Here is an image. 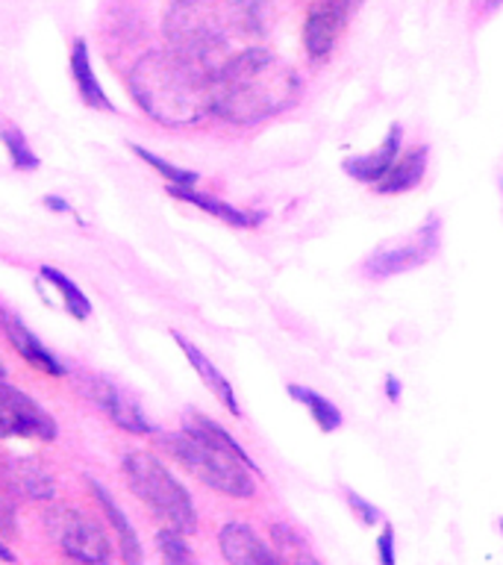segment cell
<instances>
[{
    "label": "cell",
    "instance_id": "6da1fadb",
    "mask_svg": "<svg viewBox=\"0 0 503 565\" xmlns=\"http://www.w3.org/2000/svg\"><path fill=\"white\" fill-rule=\"evenodd\" d=\"M212 115L221 121L250 127L286 113L303 95V79L291 65L265 47L229 53L210 77Z\"/></svg>",
    "mask_w": 503,
    "mask_h": 565
},
{
    "label": "cell",
    "instance_id": "7a4b0ae2",
    "mask_svg": "<svg viewBox=\"0 0 503 565\" xmlns=\"http://www.w3.org/2000/svg\"><path fill=\"white\" fill-rule=\"evenodd\" d=\"M159 445L189 475L197 477L203 486H210L212 492L238 498V501H247L256 494L254 475H259V466L218 422H212L206 415L189 413L183 430L162 433Z\"/></svg>",
    "mask_w": 503,
    "mask_h": 565
},
{
    "label": "cell",
    "instance_id": "3957f363",
    "mask_svg": "<svg viewBox=\"0 0 503 565\" xmlns=\"http://www.w3.org/2000/svg\"><path fill=\"white\" fill-rule=\"evenodd\" d=\"M130 95L162 127H192L212 115L210 74L171 47L145 53L132 65Z\"/></svg>",
    "mask_w": 503,
    "mask_h": 565
},
{
    "label": "cell",
    "instance_id": "277c9868",
    "mask_svg": "<svg viewBox=\"0 0 503 565\" xmlns=\"http://www.w3.org/2000/svg\"><path fill=\"white\" fill-rule=\"evenodd\" d=\"M229 15L221 12L215 0H174L165 12L168 47L180 53L183 60L212 71L229 56Z\"/></svg>",
    "mask_w": 503,
    "mask_h": 565
},
{
    "label": "cell",
    "instance_id": "5b68a950",
    "mask_svg": "<svg viewBox=\"0 0 503 565\" xmlns=\"http://www.w3.org/2000/svg\"><path fill=\"white\" fill-rule=\"evenodd\" d=\"M124 477L130 492L148 507L165 527H174L180 533H194L197 530V512L185 492V486L159 462L148 450H132L124 457Z\"/></svg>",
    "mask_w": 503,
    "mask_h": 565
},
{
    "label": "cell",
    "instance_id": "8992f818",
    "mask_svg": "<svg viewBox=\"0 0 503 565\" xmlns=\"http://www.w3.org/2000/svg\"><path fill=\"white\" fill-rule=\"evenodd\" d=\"M441 245V221L436 215L424 221L421 227L406 233L404 238L397 242H388V245H379L374 254L365 259L362 265V274L368 280H386V277H395V274H406L421 268L439 254Z\"/></svg>",
    "mask_w": 503,
    "mask_h": 565
},
{
    "label": "cell",
    "instance_id": "52a82bcc",
    "mask_svg": "<svg viewBox=\"0 0 503 565\" xmlns=\"http://www.w3.org/2000/svg\"><path fill=\"white\" fill-rule=\"evenodd\" d=\"M47 530H51L53 542L62 554L77 563H106L113 556V539L86 512L74 510V507H56L47 515Z\"/></svg>",
    "mask_w": 503,
    "mask_h": 565
},
{
    "label": "cell",
    "instance_id": "ba28073f",
    "mask_svg": "<svg viewBox=\"0 0 503 565\" xmlns=\"http://www.w3.org/2000/svg\"><path fill=\"white\" fill-rule=\"evenodd\" d=\"M0 436H21V439L51 441L56 439V422L47 409L35 404L21 388L9 386L0 377Z\"/></svg>",
    "mask_w": 503,
    "mask_h": 565
},
{
    "label": "cell",
    "instance_id": "9c48e42d",
    "mask_svg": "<svg viewBox=\"0 0 503 565\" xmlns=\"http://www.w3.org/2000/svg\"><path fill=\"white\" fill-rule=\"evenodd\" d=\"M351 12L339 0H315L303 18V51L309 62H324L333 53Z\"/></svg>",
    "mask_w": 503,
    "mask_h": 565
},
{
    "label": "cell",
    "instance_id": "30bf717a",
    "mask_svg": "<svg viewBox=\"0 0 503 565\" xmlns=\"http://www.w3.org/2000/svg\"><path fill=\"white\" fill-rule=\"evenodd\" d=\"M86 395L97 409H104L106 418H109L115 427H121V430L127 433H139V436H148V433L157 430V427L148 422V415L141 413L139 401H132L124 388H118L115 383H109V380L88 377Z\"/></svg>",
    "mask_w": 503,
    "mask_h": 565
},
{
    "label": "cell",
    "instance_id": "8fae6325",
    "mask_svg": "<svg viewBox=\"0 0 503 565\" xmlns=\"http://www.w3.org/2000/svg\"><path fill=\"white\" fill-rule=\"evenodd\" d=\"M400 145H404V127H400V124H392L386 132V139L379 141L371 153L344 159V174L353 177L356 183L377 185L379 180L388 174V168L395 166L397 157H400Z\"/></svg>",
    "mask_w": 503,
    "mask_h": 565
},
{
    "label": "cell",
    "instance_id": "7c38bea8",
    "mask_svg": "<svg viewBox=\"0 0 503 565\" xmlns=\"http://www.w3.org/2000/svg\"><path fill=\"white\" fill-rule=\"evenodd\" d=\"M218 547L221 556L233 565L277 563L274 547H268V542H263L259 533L245 521H227L218 533Z\"/></svg>",
    "mask_w": 503,
    "mask_h": 565
},
{
    "label": "cell",
    "instance_id": "4fadbf2b",
    "mask_svg": "<svg viewBox=\"0 0 503 565\" xmlns=\"http://www.w3.org/2000/svg\"><path fill=\"white\" fill-rule=\"evenodd\" d=\"M3 480H7L9 492L30 498V501H51L56 494L51 471L33 457H15L3 466Z\"/></svg>",
    "mask_w": 503,
    "mask_h": 565
},
{
    "label": "cell",
    "instance_id": "5bb4252c",
    "mask_svg": "<svg viewBox=\"0 0 503 565\" xmlns=\"http://www.w3.org/2000/svg\"><path fill=\"white\" fill-rule=\"evenodd\" d=\"M168 194H171V198H176V201L192 203V206H197V210L206 212V215H212V218L224 221V224H229V227L250 230V227H259V224L265 221V212L238 210V206H229V203L218 201V198H212V194L197 192L194 185L168 183Z\"/></svg>",
    "mask_w": 503,
    "mask_h": 565
},
{
    "label": "cell",
    "instance_id": "9a60e30c",
    "mask_svg": "<svg viewBox=\"0 0 503 565\" xmlns=\"http://www.w3.org/2000/svg\"><path fill=\"white\" fill-rule=\"evenodd\" d=\"M0 321H3V333H7V339L12 342V348H15L33 369L44 371L47 377H65V365L39 342V335H35L24 321H18V318L7 316V312H0Z\"/></svg>",
    "mask_w": 503,
    "mask_h": 565
},
{
    "label": "cell",
    "instance_id": "2e32d148",
    "mask_svg": "<svg viewBox=\"0 0 503 565\" xmlns=\"http://www.w3.org/2000/svg\"><path fill=\"white\" fill-rule=\"evenodd\" d=\"M171 335H174V342L180 344V351L185 353V360L192 362V369L197 371V377L203 380V386L210 388L212 395L218 397L221 404H224V409H227L233 418H242V406H238V401H236V392H233V386H229V380L224 377L218 369H215V362H212L210 356H206V353L197 348V344L189 342L183 333H176L174 330Z\"/></svg>",
    "mask_w": 503,
    "mask_h": 565
},
{
    "label": "cell",
    "instance_id": "e0dca14e",
    "mask_svg": "<svg viewBox=\"0 0 503 565\" xmlns=\"http://www.w3.org/2000/svg\"><path fill=\"white\" fill-rule=\"evenodd\" d=\"M427 159H430V148H427V145H418V148H413L409 153H400L395 166L388 168V174L374 185V192L404 194L418 189L424 177H427Z\"/></svg>",
    "mask_w": 503,
    "mask_h": 565
},
{
    "label": "cell",
    "instance_id": "ac0fdd59",
    "mask_svg": "<svg viewBox=\"0 0 503 565\" xmlns=\"http://www.w3.org/2000/svg\"><path fill=\"white\" fill-rule=\"evenodd\" d=\"M71 77H74V86H77V95L83 97V104L92 106V109H100V113H115V104L106 97L104 86L97 83L92 56H88V47L83 39H77L74 51H71Z\"/></svg>",
    "mask_w": 503,
    "mask_h": 565
},
{
    "label": "cell",
    "instance_id": "d6986e66",
    "mask_svg": "<svg viewBox=\"0 0 503 565\" xmlns=\"http://www.w3.org/2000/svg\"><path fill=\"white\" fill-rule=\"evenodd\" d=\"M88 489L95 492V501L100 503V510L106 512V519H109V524L115 527V542L121 545L124 559H127V563H139L141 545H139V536H136V530H132L130 519L124 515L121 507L113 501V494L106 492L104 486L97 483V480H88Z\"/></svg>",
    "mask_w": 503,
    "mask_h": 565
},
{
    "label": "cell",
    "instance_id": "ffe728a7",
    "mask_svg": "<svg viewBox=\"0 0 503 565\" xmlns=\"http://www.w3.org/2000/svg\"><path fill=\"white\" fill-rule=\"evenodd\" d=\"M289 395L298 401V404H303L312 413V418H315V424L321 427L324 433H335L339 427H342L344 415L342 409L333 404V401H327L321 392H315V388H307L300 386V383H289Z\"/></svg>",
    "mask_w": 503,
    "mask_h": 565
},
{
    "label": "cell",
    "instance_id": "44dd1931",
    "mask_svg": "<svg viewBox=\"0 0 503 565\" xmlns=\"http://www.w3.org/2000/svg\"><path fill=\"white\" fill-rule=\"evenodd\" d=\"M271 542L277 559H286V563H315V554L298 530L286 524V521H274L271 524Z\"/></svg>",
    "mask_w": 503,
    "mask_h": 565
},
{
    "label": "cell",
    "instance_id": "7402d4cb",
    "mask_svg": "<svg viewBox=\"0 0 503 565\" xmlns=\"http://www.w3.org/2000/svg\"><path fill=\"white\" fill-rule=\"evenodd\" d=\"M42 277L51 282L53 289L60 291L62 300H65V309H68L71 316L77 318V321H86V318L92 316V303H88V298L83 295V289H79L77 282L71 280L68 274L56 271V268H51V265H44Z\"/></svg>",
    "mask_w": 503,
    "mask_h": 565
},
{
    "label": "cell",
    "instance_id": "603a6c76",
    "mask_svg": "<svg viewBox=\"0 0 503 565\" xmlns=\"http://www.w3.org/2000/svg\"><path fill=\"white\" fill-rule=\"evenodd\" d=\"M224 3H227L229 21H233L242 33H263L268 0H224Z\"/></svg>",
    "mask_w": 503,
    "mask_h": 565
},
{
    "label": "cell",
    "instance_id": "cb8c5ba5",
    "mask_svg": "<svg viewBox=\"0 0 503 565\" xmlns=\"http://www.w3.org/2000/svg\"><path fill=\"white\" fill-rule=\"evenodd\" d=\"M130 150L136 153L139 159H145L157 174H162L168 180V183H174V185H197V180L201 177L194 174V171H189V168H180V166H171L168 159L157 157V153H150L148 148H139V145H130Z\"/></svg>",
    "mask_w": 503,
    "mask_h": 565
},
{
    "label": "cell",
    "instance_id": "d4e9b609",
    "mask_svg": "<svg viewBox=\"0 0 503 565\" xmlns=\"http://www.w3.org/2000/svg\"><path fill=\"white\" fill-rule=\"evenodd\" d=\"M0 139L7 145L9 159H12V166H15L18 171H35V168H39V157H35L33 150H30V145H26L24 132L3 130L0 132Z\"/></svg>",
    "mask_w": 503,
    "mask_h": 565
},
{
    "label": "cell",
    "instance_id": "484cf974",
    "mask_svg": "<svg viewBox=\"0 0 503 565\" xmlns=\"http://www.w3.org/2000/svg\"><path fill=\"white\" fill-rule=\"evenodd\" d=\"M183 536L185 533H180V530H174V527L159 530L157 545L168 563H189V559H192V551H189V545H185Z\"/></svg>",
    "mask_w": 503,
    "mask_h": 565
},
{
    "label": "cell",
    "instance_id": "4316f807",
    "mask_svg": "<svg viewBox=\"0 0 503 565\" xmlns=\"http://www.w3.org/2000/svg\"><path fill=\"white\" fill-rule=\"evenodd\" d=\"M342 492H344V501H347V507H351V512L356 515V519L365 521V524H377L379 510L374 507V503H368L362 494L353 492L351 486H342Z\"/></svg>",
    "mask_w": 503,
    "mask_h": 565
},
{
    "label": "cell",
    "instance_id": "83f0119b",
    "mask_svg": "<svg viewBox=\"0 0 503 565\" xmlns=\"http://www.w3.org/2000/svg\"><path fill=\"white\" fill-rule=\"evenodd\" d=\"M0 533L7 536L15 533V503H12L9 486H0Z\"/></svg>",
    "mask_w": 503,
    "mask_h": 565
},
{
    "label": "cell",
    "instance_id": "f1b7e54d",
    "mask_svg": "<svg viewBox=\"0 0 503 565\" xmlns=\"http://www.w3.org/2000/svg\"><path fill=\"white\" fill-rule=\"evenodd\" d=\"M377 551H379V563L395 565V530H392V524H386V530L379 533Z\"/></svg>",
    "mask_w": 503,
    "mask_h": 565
},
{
    "label": "cell",
    "instance_id": "f546056e",
    "mask_svg": "<svg viewBox=\"0 0 503 565\" xmlns=\"http://www.w3.org/2000/svg\"><path fill=\"white\" fill-rule=\"evenodd\" d=\"M44 206H47V210H56V212H71V206L65 201H62V198H44Z\"/></svg>",
    "mask_w": 503,
    "mask_h": 565
},
{
    "label": "cell",
    "instance_id": "4dcf8cb0",
    "mask_svg": "<svg viewBox=\"0 0 503 565\" xmlns=\"http://www.w3.org/2000/svg\"><path fill=\"white\" fill-rule=\"evenodd\" d=\"M386 395L388 401H400V383L395 377H386Z\"/></svg>",
    "mask_w": 503,
    "mask_h": 565
},
{
    "label": "cell",
    "instance_id": "1f68e13d",
    "mask_svg": "<svg viewBox=\"0 0 503 565\" xmlns=\"http://www.w3.org/2000/svg\"><path fill=\"white\" fill-rule=\"evenodd\" d=\"M0 563H15V554L3 542H0Z\"/></svg>",
    "mask_w": 503,
    "mask_h": 565
},
{
    "label": "cell",
    "instance_id": "d6a6232c",
    "mask_svg": "<svg viewBox=\"0 0 503 565\" xmlns=\"http://www.w3.org/2000/svg\"><path fill=\"white\" fill-rule=\"evenodd\" d=\"M339 3H342V7L347 9V12H351V15H353V12H356V9L362 7V0H339Z\"/></svg>",
    "mask_w": 503,
    "mask_h": 565
},
{
    "label": "cell",
    "instance_id": "836d02e7",
    "mask_svg": "<svg viewBox=\"0 0 503 565\" xmlns=\"http://www.w3.org/2000/svg\"><path fill=\"white\" fill-rule=\"evenodd\" d=\"M0 377H7V369H3V362H0Z\"/></svg>",
    "mask_w": 503,
    "mask_h": 565
}]
</instances>
